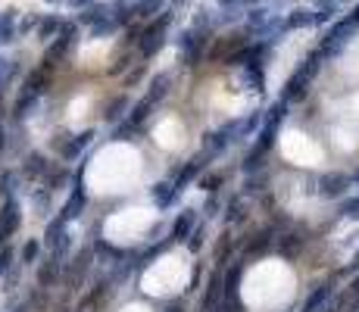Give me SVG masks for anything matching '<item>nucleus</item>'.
Listing matches in <instances>:
<instances>
[{"label":"nucleus","mask_w":359,"mask_h":312,"mask_svg":"<svg viewBox=\"0 0 359 312\" xmlns=\"http://www.w3.org/2000/svg\"><path fill=\"white\" fill-rule=\"evenodd\" d=\"M284 110H288V103H284V100H278V103L269 110L263 128H259V141L253 144V150L247 153V159H244V172H256V168L263 166L265 153H269L272 144H275V135H278V125H281V119H284Z\"/></svg>","instance_id":"obj_1"},{"label":"nucleus","mask_w":359,"mask_h":312,"mask_svg":"<svg viewBox=\"0 0 359 312\" xmlns=\"http://www.w3.org/2000/svg\"><path fill=\"white\" fill-rule=\"evenodd\" d=\"M322 60H325V56H322L319 50H313V53H309L306 60H303V66L297 69V72L288 78V85H284V94H281V100H284V103H297V100H303V97H306L309 81L315 78V72H319Z\"/></svg>","instance_id":"obj_2"},{"label":"nucleus","mask_w":359,"mask_h":312,"mask_svg":"<svg viewBox=\"0 0 359 312\" xmlns=\"http://www.w3.org/2000/svg\"><path fill=\"white\" fill-rule=\"evenodd\" d=\"M172 10H166V12H159L157 19H150V22L141 28V41H138V53L144 56V60H150L153 53H159L163 50V44H166V35H169V25H172Z\"/></svg>","instance_id":"obj_3"},{"label":"nucleus","mask_w":359,"mask_h":312,"mask_svg":"<svg viewBox=\"0 0 359 312\" xmlns=\"http://www.w3.org/2000/svg\"><path fill=\"white\" fill-rule=\"evenodd\" d=\"M353 31H356V19L353 16H347V19H340L338 25H331V31H328L325 37H322V44H319V53L325 56H338L340 50L347 47V41L353 37Z\"/></svg>","instance_id":"obj_4"},{"label":"nucleus","mask_w":359,"mask_h":312,"mask_svg":"<svg viewBox=\"0 0 359 312\" xmlns=\"http://www.w3.org/2000/svg\"><path fill=\"white\" fill-rule=\"evenodd\" d=\"M207 44H209V31H203V28H188L175 37L178 56H182V62H188V66H194V62L200 60Z\"/></svg>","instance_id":"obj_5"},{"label":"nucleus","mask_w":359,"mask_h":312,"mask_svg":"<svg viewBox=\"0 0 359 312\" xmlns=\"http://www.w3.org/2000/svg\"><path fill=\"white\" fill-rule=\"evenodd\" d=\"M78 44V25L76 22H63V31H60L57 37L51 41V47H47V62L51 66H57L63 56H69V50Z\"/></svg>","instance_id":"obj_6"},{"label":"nucleus","mask_w":359,"mask_h":312,"mask_svg":"<svg viewBox=\"0 0 359 312\" xmlns=\"http://www.w3.org/2000/svg\"><path fill=\"white\" fill-rule=\"evenodd\" d=\"M19 228V200H3L0 206V243H7L13 237V231Z\"/></svg>","instance_id":"obj_7"},{"label":"nucleus","mask_w":359,"mask_h":312,"mask_svg":"<svg viewBox=\"0 0 359 312\" xmlns=\"http://www.w3.org/2000/svg\"><path fill=\"white\" fill-rule=\"evenodd\" d=\"M350 184H353L350 175L328 172V175H322V178H319V193H322V197H344Z\"/></svg>","instance_id":"obj_8"},{"label":"nucleus","mask_w":359,"mask_h":312,"mask_svg":"<svg viewBox=\"0 0 359 312\" xmlns=\"http://www.w3.org/2000/svg\"><path fill=\"white\" fill-rule=\"evenodd\" d=\"M85 203H88V197H85V187H82V172H78V175H76V184H72L69 200H66V206H63V218H66V222H72V218H78V216H82Z\"/></svg>","instance_id":"obj_9"},{"label":"nucleus","mask_w":359,"mask_h":312,"mask_svg":"<svg viewBox=\"0 0 359 312\" xmlns=\"http://www.w3.org/2000/svg\"><path fill=\"white\" fill-rule=\"evenodd\" d=\"M194 222H197V212L194 209H184L182 216H178L175 228H172V237L169 243H178V241H188L191 234H194Z\"/></svg>","instance_id":"obj_10"},{"label":"nucleus","mask_w":359,"mask_h":312,"mask_svg":"<svg viewBox=\"0 0 359 312\" xmlns=\"http://www.w3.org/2000/svg\"><path fill=\"white\" fill-rule=\"evenodd\" d=\"M169 85H172V81H169V75H166V72L153 75V81H150V85H147L144 100H147V103H150V106L163 103V97H166V94H169Z\"/></svg>","instance_id":"obj_11"},{"label":"nucleus","mask_w":359,"mask_h":312,"mask_svg":"<svg viewBox=\"0 0 359 312\" xmlns=\"http://www.w3.org/2000/svg\"><path fill=\"white\" fill-rule=\"evenodd\" d=\"M113 10H116L113 3H94V6H88V10L78 12V22L82 25H97V22H103V19L113 16Z\"/></svg>","instance_id":"obj_12"},{"label":"nucleus","mask_w":359,"mask_h":312,"mask_svg":"<svg viewBox=\"0 0 359 312\" xmlns=\"http://www.w3.org/2000/svg\"><path fill=\"white\" fill-rule=\"evenodd\" d=\"M284 25H288V31H294V28H309V25H315L313 6H297V10H290V16L284 19Z\"/></svg>","instance_id":"obj_13"},{"label":"nucleus","mask_w":359,"mask_h":312,"mask_svg":"<svg viewBox=\"0 0 359 312\" xmlns=\"http://www.w3.org/2000/svg\"><path fill=\"white\" fill-rule=\"evenodd\" d=\"M60 31H63V22H60L57 16H44V19H38V25H35V35H38V41H53Z\"/></svg>","instance_id":"obj_14"},{"label":"nucleus","mask_w":359,"mask_h":312,"mask_svg":"<svg viewBox=\"0 0 359 312\" xmlns=\"http://www.w3.org/2000/svg\"><path fill=\"white\" fill-rule=\"evenodd\" d=\"M150 193H153V200H157V206H159V209H166V206H169L172 200H175L182 191H178V187H175V181H159V184L153 187Z\"/></svg>","instance_id":"obj_15"},{"label":"nucleus","mask_w":359,"mask_h":312,"mask_svg":"<svg viewBox=\"0 0 359 312\" xmlns=\"http://www.w3.org/2000/svg\"><path fill=\"white\" fill-rule=\"evenodd\" d=\"M66 225H69V222H66L63 216L53 218V222L47 225V231H44V247H51V250H53L60 241H63V237H66Z\"/></svg>","instance_id":"obj_16"},{"label":"nucleus","mask_w":359,"mask_h":312,"mask_svg":"<svg viewBox=\"0 0 359 312\" xmlns=\"http://www.w3.org/2000/svg\"><path fill=\"white\" fill-rule=\"evenodd\" d=\"M328 297H331V287H328V284L315 287V291L306 297V303H303V312H319L322 306L328 303Z\"/></svg>","instance_id":"obj_17"},{"label":"nucleus","mask_w":359,"mask_h":312,"mask_svg":"<svg viewBox=\"0 0 359 312\" xmlns=\"http://www.w3.org/2000/svg\"><path fill=\"white\" fill-rule=\"evenodd\" d=\"M244 85L247 87H253V91H263V85H265V78H263V62H250V66H244Z\"/></svg>","instance_id":"obj_18"},{"label":"nucleus","mask_w":359,"mask_h":312,"mask_svg":"<svg viewBox=\"0 0 359 312\" xmlns=\"http://www.w3.org/2000/svg\"><path fill=\"white\" fill-rule=\"evenodd\" d=\"M16 37V10L0 12V44H10Z\"/></svg>","instance_id":"obj_19"},{"label":"nucleus","mask_w":359,"mask_h":312,"mask_svg":"<svg viewBox=\"0 0 359 312\" xmlns=\"http://www.w3.org/2000/svg\"><path fill=\"white\" fill-rule=\"evenodd\" d=\"M91 137H94V131H82V135H78L76 141H69V144H66V147H63V159H76V156L82 153V150H85V144H88Z\"/></svg>","instance_id":"obj_20"},{"label":"nucleus","mask_w":359,"mask_h":312,"mask_svg":"<svg viewBox=\"0 0 359 312\" xmlns=\"http://www.w3.org/2000/svg\"><path fill=\"white\" fill-rule=\"evenodd\" d=\"M22 172L32 175V178H41V175H47V162L41 159L38 153H32V156H28V162L22 166Z\"/></svg>","instance_id":"obj_21"},{"label":"nucleus","mask_w":359,"mask_h":312,"mask_svg":"<svg viewBox=\"0 0 359 312\" xmlns=\"http://www.w3.org/2000/svg\"><path fill=\"white\" fill-rule=\"evenodd\" d=\"M13 191H16V172H3L0 175V193H3V200H13Z\"/></svg>","instance_id":"obj_22"},{"label":"nucleus","mask_w":359,"mask_h":312,"mask_svg":"<svg viewBox=\"0 0 359 312\" xmlns=\"http://www.w3.org/2000/svg\"><path fill=\"white\" fill-rule=\"evenodd\" d=\"M57 266H60V262L57 259H51V262H47V266H41V272H38V281H41V284H53V278H57Z\"/></svg>","instance_id":"obj_23"},{"label":"nucleus","mask_w":359,"mask_h":312,"mask_svg":"<svg viewBox=\"0 0 359 312\" xmlns=\"http://www.w3.org/2000/svg\"><path fill=\"white\" fill-rule=\"evenodd\" d=\"M340 216L344 218H359V197H350L340 203Z\"/></svg>","instance_id":"obj_24"},{"label":"nucleus","mask_w":359,"mask_h":312,"mask_svg":"<svg viewBox=\"0 0 359 312\" xmlns=\"http://www.w3.org/2000/svg\"><path fill=\"white\" fill-rule=\"evenodd\" d=\"M38 253H41V243H38V241H28L26 247H22V256H19V259H22V262H35V259H38Z\"/></svg>","instance_id":"obj_25"},{"label":"nucleus","mask_w":359,"mask_h":312,"mask_svg":"<svg viewBox=\"0 0 359 312\" xmlns=\"http://www.w3.org/2000/svg\"><path fill=\"white\" fill-rule=\"evenodd\" d=\"M244 216V212H240V200H231V203H228V222H238V218Z\"/></svg>","instance_id":"obj_26"},{"label":"nucleus","mask_w":359,"mask_h":312,"mask_svg":"<svg viewBox=\"0 0 359 312\" xmlns=\"http://www.w3.org/2000/svg\"><path fill=\"white\" fill-rule=\"evenodd\" d=\"M94 3H100V0H66V6H69V10H88V6H94Z\"/></svg>","instance_id":"obj_27"},{"label":"nucleus","mask_w":359,"mask_h":312,"mask_svg":"<svg viewBox=\"0 0 359 312\" xmlns=\"http://www.w3.org/2000/svg\"><path fill=\"white\" fill-rule=\"evenodd\" d=\"M10 259H13V250H10V247H0V272H7Z\"/></svg>","instance_id":"obj_28"},{"label":"nucleus","mask_w":359,"mask_h":312,"mask_svg":"<svg viewBox=\"0 0 359 312\" xmlns=\"http://www.w3.org/2000/svg\"><path fill=\"white\" fill-rule=\"evenodd\" d=\"M125 106H128V100H125V97H119V100H116V103H113V106H110V119L122 116V110H125Z\"/></svg>","instance_id":"obj_29"},{"label":"nucleus","mask_w":359,"mask_h":312,"mask_svg":"<svg viewBox=\"0 0 359 312\" xmlns=\"http://www.w3.org/2000/svg\"><path fill=\"white\" fill-rule=\"evenodd\" d=\"M200 184L207 187V191H216V184H222V175H207V178H203Z\"/></svg>","instance_id":"obj_30"},{"label":"nucleus","mask_w":359,"mask_h":312,"mask_svg":"<svg viewBox=\"0 0 359 312\" xmlns=\"http://www.w3.org/2000/svg\"><path fill=\"white\" fill-rule=\"evenodd\" d=\"M110 3H113L116 10H125V6H134V3H141V0H110Z\"/></svg>","instance_id":"obj_31"},{"label":"nucleus","mask_w":359,"mask_h":312,"mask_svg":"<svg viewBox=\"0 0 359 312\" xmlns=\"http://www.w3.org/2000/svg\"><path fill=\"white\" fill-rule=\"evenodd\" d=\"M350 293H353V297H356V300H359V278H356V281H353V284H350Z\"/></svg>","instance_id":"obj_32"},{"label":"nucleus","mask_w":359,"mask_h":312,"mask_svg":"<svg viewBox=\"0 0 359 312\" xmlns=\"http://www.w3.org/2000/svg\"><path fill=\"white\" fill-rule=\"evenodd\" d=\"M350 268H359V250L353 253V262H350Z\"/></svg>","instance_id":"obj_33"},{"label":"nucleus","mask_w":359,"mask_h":312,"mask_svg":"<svg viewBox=\"0 0 359 312\" xmlns=\"http://www.w3.org/2000/svg\"><path fill=\"white\" fill-rule=\"evenodd\" d=\"M3 144H7V137H3V125H0V153H3Z\"/></svg>","instance_id":"obj_34"},{"label":"nucleus","mask_w":359,"mask_h":312,"mask_svg":"<svg viewBox=\"0 0 359 312\" xmlns=\"http://www.w3.org/2000/svg\"><path fill=\"white\" fill-rule=\"evenodd\" d=\"M44 3H51V6H66V0H44Z\"/></svg>","instance_id":"obj_35"},{"label":"nucleus","mask_w":359,"mask_h":312,"mask_svg":"<svg viewBox=\"0 0 359 312\" xmlns=\"http://www.w3.org/2000/svg\"><path fill=\"white\" fill-rule=\"evenodd\" d=\"M350 178H353V184H359V168H356V172L350 175Z\"/></svg>","instance_id":"obj_36"},{"label":"nucleus","mask_w":359,"mask_h":312,"mask_svg":"<svg viewBox=\"0 0 359 312\" xmlns=\"http://www.w3.org/2000/svg\"><path fill=\"white\" fill-rule=\"evenodd\" d=\"M350 16H353V19H356V25H359V6H356V10H353V12H350Z\"/></svg>","instance_id":"obj_37"},{"label":"nucleus","mask_w":359,"mask_h":312,"mask_svg":"<svg viewBox=\"0 0 359 312\" xmlns=\"http://www.w3.org/2000/svg\"><path fill=\"white\" fill-rule=\"evenodd\" d=\"M253 3H263V0H253Z\"/></svg>","instance_id":"obj_38"}]
</instances>
